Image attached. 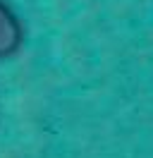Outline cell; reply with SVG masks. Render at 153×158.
<instances>
[{
	"mask_svg": "<svg viewBox=\"0 0 153 158\" xmlns=\"http://www.w3.org/2000/svg\"><path fill=\"white\" fill-rule=\"evenodd\" d=\"M24 43V24L7 0H0V60L17 55Z\"/></svg>",
	"mask_w": 153,
	"mask_h": 158,
	"instance_id": "6da1fadb",
	"label": "cell"
}]
</instances>
